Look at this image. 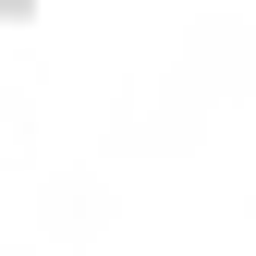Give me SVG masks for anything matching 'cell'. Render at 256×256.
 Here are the masks:
<instances>
[{
    "label": "cell",
    "mask_w": 256,
    "mask_h": 256,
    "mask_svg": "<svg viewBox=\"0 0 256 256\" xmlns=\"http://www.w3.org/2000/svg\"><path fill=\"white\" fill-rule=\"evenodd\" d=\"M0 12H24V0H0Z\"/></svg>",
    "instance_id": "cell-1"
}]
</instances>
